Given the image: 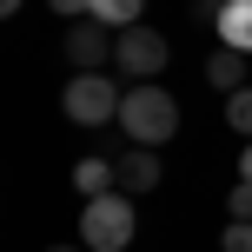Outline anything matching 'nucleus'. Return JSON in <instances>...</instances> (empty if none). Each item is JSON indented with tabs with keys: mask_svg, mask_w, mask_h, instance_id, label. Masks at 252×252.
<instances>
[{
	"mask_svg": "<svg viewBox=\"0 0 252 252\" xmlns=\"http://www.w3.org/2000/svg\"><path fill=\"white\" fill-rule=\"evenodd\" d=\"M20 7H27V0H0V13H20Z\"/></svg>",
	"mask_w": 252,
	"mask_h": 252,
	"instance_id": "16",
	"label": "nucleus"
},
{
	"mask_svg": "<svg viewBox=\"0 0 252 252\" xmlns=\"http://www.w3.org/2000/svg\"><path fill=\"white\" fill-rule=\"evenodd\" d=\"M139 13H146V0H93V20H106L113 33L139 27Z\"/></svg>",
	"mask_w": 252,
	"mask_h": 252,
	"instance_id": "10",
	"label": "nucleus"
},
{
	"mask_svg": "<svg viewBox=\"0 0 252 252\" xmlns=\"http://www.w3.org/2000/svg\"><path fill=\"white\" fill-rule=\"evenodd\" d=\"M73 186L87 192V199H100V192H120V173H113V159H80L73 166Z\"/></svg>",
	"mask_w": 252,
	"mask_h": 252,
	"instance_id": "9",
	"label": "nucleus"
},
{
	"mask_svg": "<svg viewBox=\"0 0 252 252\" xmlns=\"http://www.w3.org/2000/svg\"><path fill=\"white\" fill-rule=\"evenodd\" d=\"M120 100H126V87H113L106 73H73L60 93V113L73 126H106V120H120Z\"/></svg>",
	"mask_w": 252,
	"mask_h": 252,
	"instance_id": "4",
	"label": "nucleus"
},
{
	"mask_svg": "<svg viewBox=\"0 0 252 252\" xmlns=\"http://www.w3.org/2000/svg\"><path fill=\"white\" fill-rule=\"evenodd\" d=\"M120 133L133 139V146H166V139L179 133V100L159 87V80L126 87V100H120Z\"/></svg>",
	"mask_w": 252,
	"mask_h": 252,
	"instance_id": "1",
	"label": "nucleus"
},
{
	"mask_svg": "<svg viewBox=\"0 0 252 252\" xmlns=\"http://www.w3.org/2000/svg\"><path fill=\"white\" fill-rule=\"evenodd\" d=\"M219 40L252 60V0H226V7H219Z\"/></svg>",
	"mask_w": 252,
	"mask_h": 252,
	"instance_id": "7",
	"label": "nucleus"
},
{
	"mask_svg": "<svg viewBox=\"0 0 252 252\" xmlns=\"http://www.w3.org/2000/svg\"><path fill=\"white\" fill-rule=\"evenodd\" d=\"M206 80H213L219 93H239V87H246V53H232V47L206 53Z\"/></svg>",
	"mask_w": 252,
	"mask_h": 252,
	"instance_id": "8",
	"label": "nucleus"
},
{
	"mask_svg": "<svg viewBox=\"0 0 252 252\" xmlns=\"http://www.w3.org/2000/svg\"><path fill=\"white\" fill-rule=\"evenodd\" d=\"M226 126L239 139H252V87H239V93H226Z\"/></svg>",
	"mask_w": 252,
	"mask_h": 252,
	"instance_id": "11",
	"label": "nucleus"
},
{
	"mask_svg": "<svg viewBox=\"0 0 252 252\" xmlns=\"http://www.w3.org/2000/svg\"><path fill=\"white\" fill-rule=\"evenodd\" d=\"M219 252H252V219H226V232H219Z\"/></svg>",
	"mask_w": 252,
	"mask_h": 252,
	"instance_id": "12",
	"label": "nucleus"
},
{
	"mask_svg": "<svg viewBox=\"0 0 252 252\" xmlns=\"http://www.w3.org/2000/svg\"><path fill=\"white\" fill-rule=\"evenodd\" d=\"M239 179H252V139L239 146Z\"/></svg>",
	"mask_w": 252,
	"mask_h": 252,
	"instance_id": "15",
	"label": "nucleus"
},
{
	"mask_svg": "<svg viewBox=\"0 0 252 252\" xmlns=\"http://www.w3.org/2000/svg\"><path fill=\"white\" fill-rule=\"evenodd\" d=\"M166 60H173V40L159 33V27H126L120 33V47H113V66L126 73V87H146V80H159L166 73Z\"/></svg>",
	"mask_w": 252,
	"mask_h": 252,
	"instance_id": "3",
	"label": "nucleus"
},
{
	"mask_svg": "<svg viewBox=\"0 0 252 252\" xmlns=\"http://www.w3.org/2000/svg\"><path fill=\"white\" fill-rule=\"evenodd\" d=\"M47 252H87V246H47Z\"/></svg>",
	"mask_w": 252,
	"mask_h": 252,
	"instance_id": "17",
	"label": "nucleus"
},
{
	"mask_svg": "<svg viewBox=\"0 0 252 252\" xmlns=\"http://www.w3.org/2000/svg\"><path fill=\"white\" fill-rule=\"evenodd\" d=\"M133 232H139L133 192H100V199L80 206V246H87V252H126Z\"/></svg>",
	"mask_w": 252,
	"mask_h": 252,
	"instance_id": "2",
	"label": "nucleus"
},
{
	"mask_svg": "<svg viewBox=\"0 0 252 252\" xmlns=\"http://www.w3.org/2000/svg\"><path fill=\"white\" fill-rule=\"evenodd\" d=\"M47 7L60 13V20H87V13H93V0H47Z\"/></svg>",
	"mask_w": 252,
	"mask_h": 252,
	"instance_id": "14",
	"label": "nucleus"
},
{
	"mask_svg": "<svg viewBox=\"0 0 252 252\" xmlns=\"http://www.w3.org/2000/svg\"><path fill=\"white\" fill-rule=\"evenodd\" d=\"M113 173H120V192L146 199V192L166 179V166H159V146H126L120 159H113Z\"/></svg>",
	"mask_w": 252,
	"mask_h": 252,
	"instance_id": "6",
	"label": "nucleus"
},
{
	"mask_svg": "<svg viewBox=\"0 0 252 252\" xmlns=\"http://www.w3.org/2000/svg\"><path fill=\"white\" fill-rule=\"evenodd\" d=\"M60 47H66V60H73V73H106L120 33H113L106 20H93V13H87V20H66V40H60Z\"/></svg>",
	"mask_w": 252,
	"mask_h": 252,
	"instance_id": "5",
	"label": "nucleus"
},
{
	"mask_svg": "<svg viewBox=\"0 0 252 252\" xmlns=\"http://www.w3.org/2000/svg\"><path fill=\"white\" fill-rule=\"evenodd\" d=\"M226 213L232 219H252V179H239V186L226 192Z\"/></svg>",
	"mask_w": 252,
	"mask_h": 252,
	"instance_id": "13",
	"label": "nucleus"
}]
</instances>
